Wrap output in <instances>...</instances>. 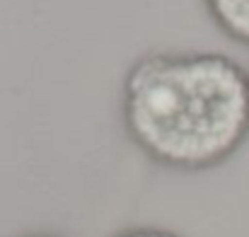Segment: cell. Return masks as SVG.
I'll return each mask as SVG.
<instances>
[{
	"instance_id": "cell-1",
	"label": "cell",
	"mask_w": 249,
	"mask_h": 237,
	"mask_svg": "<svg viewBox=\"0 0 249 237\" xmlns=\"http://www.w3.org/2000/svg\"><path fill=\"white\" fill-rule=\"evenodd\" d=\"M128 141L158 167L208 172L249 138V71L218 51H150L121 82Z\"/></svg>"
},
{
	"instance_id": "cell-2",
	"label": "cell",
	"mask_w": 249,
	"mask_h": 237,
	"mask_svg": "<svg viewBox=\"0 0 249 237\" xmlns=\"http://www.w3.org/2000/svg\"><path fill=\"white\" fill-rule=\"evenodd\" d=\"M203 7L228 39L249 46V0H203Z\"/></svg>"
},
{
	"instance_id": "cell-3",
	"label": "cell",
	"mask_w": 249,
	"mask_h": 237,
	"mask_svg": "<svg viewBox=\"0 0 249 237\" xmlns=\"http://www.w3.org/2000/svg\"><path fill=\"white\" fill-rule=\"evenodd\" d=\"M111 237H181L174 230H167V228H158V225H136V228H126V230H119L116 235Z\"/></svg>"
},
{
	"instance_id": "cell-4",
	"label": "cell",
	"mask_w": 249,
	"mask_h": 237,
	"mask_svg": "<svg viewBox=\"0 0 249 237\" xmlns=\"http://www.w3.org/2000/svg\"><path fill=\"white\" fill-rule=\"evenodd\" d=\"M22 237H61L56 233H29V235H22Z\"/></svg>"
}]
</instances>
